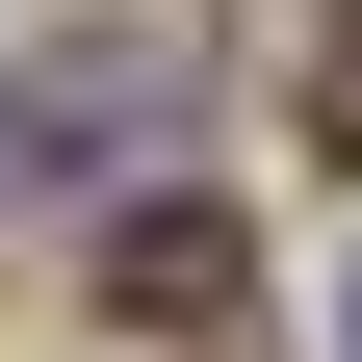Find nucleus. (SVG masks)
<instances>
[{"label":"nucleus","instance_id":"obj_1","mask_svg":"<svg viewBox=\"0 0 362 362\" xmlns=\"http://www.w3.org/2000/svg\"><path fill=\"white\" fill-rule=\"evenodd\" d=\"M104 310H129V337H233V310H259V233H233V207H104Z\"/></svg>","mask_w":362,"mask_h":362},{"label":"nucleus","instance_id":"obj_2","mask_svg":"<svg viewBox=\"0 0 362 362\" xmlns=\"http://www.w3.org/2000/svg\"><path fill=\"white\" fill-rule=\"evenodd\" d=\"M310 129H337V156H362V0H337V26H310Z\"/></svg>","mask_w":362,"mask_h":362},{"label":"nucleus","instance_id":"obj_3","mask_svg":"<svg viewBox=\"0 0 362 362\" xmlns=\"http://www.w3.org/2000/svg\"><path fill=\"white\" fill-rule=\"evenodd\" d=\"M337 362H362V285H337Z\"/></svg>","mask_w":362,"mask_h":362}]
</instances>
